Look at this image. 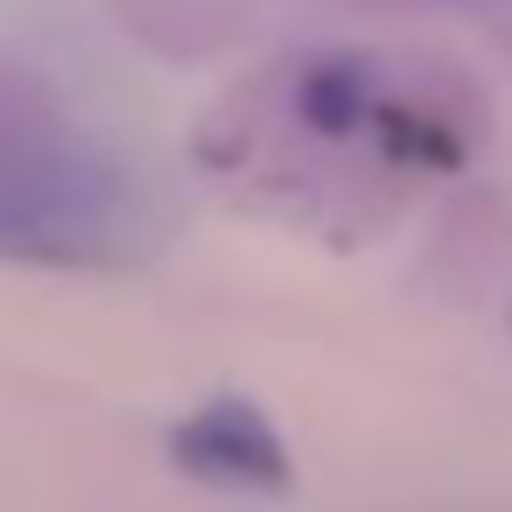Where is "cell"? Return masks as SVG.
I'll return each mask as SVG.
<instances>
[{
  "label": "cell",
  "instance_id": "1",
  "mask_svg": "<svg viewBox=\"0 0 512 512\" xmlns=\"http://www.w3.org/2000/svg\"><path fill=\"white\" fill-rule=\"evenodd\" d=\"M148 246L134 169L57 106L50 85L0 64V260L113 267Z\"/></svg>",
  "mask_w": 512,
  "mask_h": 512
},
{
  "label": "cell",
  "instance_id": "2",
  "mask_svg": "<svg viewBox=\"0 0 512 512\" xmlns=\"http://www.w3.org/2000/svg\"><path fill=\"white\" fill-rule=\"evenodd\" d=\"M169 463L197 484H225V491H281L288 484V442L274 435V421L239 400L218 393L204 407H190L169 428Z\"/></svg>",
  "mask_w": 512,
  "mask_h": 512
}]
</instances>
